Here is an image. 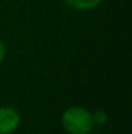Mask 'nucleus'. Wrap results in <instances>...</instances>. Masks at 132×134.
Returning a JSON list of instances; mask_svg holds the SVG:
<instances>
[{
  "label": "nucleus",
  "instance_id": "2",
  "mask_svg": "<svg viewBox=\"0 0 132 134\" xmlns=\"http://www.w3.org/2000/svg\"><path fill=\"white\" fill-rule=\"evenodd\" d=\"M21 121V116L18 111L13 107L4 105L0 107V134L13 133Z\"/></svg>",
  "mask_w": 132,
  "mask_h": 134
},
{
  "label": "nucleus",
  "instance_id": "4",
  "mask_svg": "<svg viewBox=\"0 0 132 134\" xmlns=\"http://www.w3.org/2000/svg\"><path fill=\"white\" fill-rule=\"evenodd\" d=\"M91 117H92L93 125H105L108 122V113L105 111H101V109H97V111L92 112Z\"/></svg>",
  "mask_w": 132,
  "mask_h": 134
},
{
  "label": "nucleus",
  "instance_id": "5",
  "mask_svg": "<svg viewBox=\"0 0 132 134\" xmlns=\"http://www.w3.org/2000/svg\"><path fill=\"white\" fill-rule=\"evenodd\" d=\"M5 53H7L5 46H4V43L0 41V64L4 61V59H5Z\"/></svg>",
  "mask_w": 132,
  "mask_h": 134
},
{
  "label": "nucleus",
  "instance_id": "3",
  "mask_svg": "<svg viewBox=\"0 0 132 134\" xmlns=\"http://www.w3.org/2000/svg\"><path fill=\"white\" fill-rule=\"evenodd\" d=\"M69 7L77 10H88L92 8H96L102 3V0H65Z\"/></svg>",
  "mask_w": 132,
  "mask_h": 134
},
{
  "label": "nucleus",
  "instance_id": "1",
  "mask_svg": "<svg viewBox=\"0 0 132 134\" xmlns=\"http://www.w3.org/2000/svg\"><path fill=\"white\" fill-rule=\"evenodd\" d=\"M61 124L69 134H88L95 126L91 112L79 105L65 109L61 116Z\"/></svg>",
  "mask_w": 132,
  "mask_h": 134
}]
</instances>
